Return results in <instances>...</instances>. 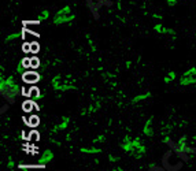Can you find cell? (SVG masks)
I'll list each match as a JSON object with an SVG mask.
<instances>
[{
  "label": "cell",
  "instance_id": "obj_8",
  "mask_svg": "<svg viewBox=\"0 0 196 171\" xmlns=\"http://www.w3.org/2000/svg\"><path fill=\"white\" fill-rule=\"evenodd\" d=\"M180 84L183 85V86H189V85L196 84V67L188 68V70L181 75Z\"/></svg>",
  "mask_w": 196,
  "mask_h": 171
},
{
  "label": "cell",
  "instance_id": "obj_14",
  "mask_svg": "<svg viewBox=\"0 0 196 171\" xmlns=\"http://www.w3.org/2000/svg\"><path fill=\"white\" fill-rule=\"evenodd\" d=\"M150 96H151L150 92H144V93H140V95L135 96V97H133V101H135V103H140V101H143V100H147Z\"/></svg>",
  "mask_w": 196,
  "mask_h": 171
},
{
  "label": "cell",
  "instance_id": "obj_9",
  "mask_svg": "<svg viewBox=\"0 0 196 171\" xmlns=\"http://www.w3.org/2000/svg\"><path fill=\"white\" fill-rule=\"evenodd\" d=\"M22 80H23V82H26V84H36V82L40 81V75H39V73H36L34 70L30 68L26 73H23Z\"/></svg>",
  "mask_w": 196,
  "mask_h": 171
},
{
  "label": "cell",
  "instance_id": "obj_23",
  "mask_svg": "<svg viewBox=\"0 0 196 171\" xmlns=\"http://www.w3.org/2000/svg\"><path fill=\"white\" fill-rule=\"evenodd\" d=\"M103 140H104V136H99V137H96L95 138V141L99 142V141H103Z\"/></svg>",
  "mask_w": 196,
  "mask_h": 171
},
{
  "label": "cell",
  "instance_id": "obj_17",
  "mask_svg": "<svg viewBox=\"0 0 196 171\" xmlns=\"http://www.w3.org/2000/svg\"><path fill=\"white\" fill-rule=\"evenodd\" d=\"M32 107H36V104H34V101L29 100V101H25V103H23V109H25V111L30 112V111H32Z\"/></svg>",
  "mask_w": 196,
  "mask_h": 171
},
{
  "label": "cell",
  "instance_id": "obj_16",
  "mask_svg": "<svg viewBox=\"0 0 196 171\" xmlns=\"http://www.w3.org/2000/svg\"><path fill=\"white\" fill-rule=\"evenodd\" d=\"M151 126H152V119H148V121L146 122V125H144V129H143V133L146 136L152 134V132H151Z\"/></svg>",
  "mask_w": 196,
  "mask_h": 171
},
{
  "label": "cell",
  "instance_id": "obj_3",
  "mask_svg": "<svg viewBox=\"0 0 196 171\" xmlns=\"http://www.w3.org/2000/svg\"><path fill=\"white\" fill-rule=\"evenodd\" d=\"M122 149L125 150V152L133 153V155H136L137 157L146 153V146L143 145L141 141H140V138H137V137L132 138V137L126 136L125 140H123V142H122Z\"/></svg>",
  "mask_w": 196,
  "mask_h": 171
},
{
  "label": "cell",
  "instance_id": "obj_6",
  "mask_svg": "<svg viewBox=\"0 0 196 171\" xmlns=\"http://www.w3.org/2000/svg\"><path fill=\"white\" fill-rule=\"evenodd\" d=\"M52 88L55 90L67 92V90H71V89L74 88V85L71 81H63L60 75H56V77L52 78Z\"/></svg>",
  "mask_w": 196,
  "mask_h": 171
},
{
  "label": "cell",
  "instance_id": "obj_19",
  "mask_svg": "<svg viewBox=\"0 0 196 171\" xmlns=\"http://www.w3.org/2000/svg\"><path fill=\"white\" fill-rule=\"evenodd\" d=\"M155 32H159V33H171V30L163 29L162 25H156V26H155Z\"/></svg>",
  "mask_w": 196,
  "mask_h": 171
},
{
  "label": "cell",
  "instance_id": "obj_5",
  "mask_svg": "<svg viewBox=\"0 0 196 171\" xmlns=\"http://www.w3.org/2000/svg\"><path fill=\"white\" fill-rule=\"evenodd\" d=\"M85 3H87L88 8L91 10L92 15H93V18L96 21L100 19V8L103 6H107V7H111L114 3H112V0H85Z\"/></svg>",
  "mask_w": 196,
  "mask_h": 171
},
{
  "label": "cell",
  "instance_id": "obj_4",
  "mask_svg": "<svg viewBox=\"0 0 196 171\" xmlns=\"http://www.w3.org/2000/svg\"><path fill=\"white\" fill-rule=\"evenodd\" d=\"M74 18H75V15H74L73 8H71L70 6H66L56 12V15L54 16V23L55 25H63V23L73 22Z\"/></svg>",
  "mask_w": 196,
  "mask_h": 171
},
{
  "label": "cell",
  "instance_id": "obj_2",
  "mask_svg": "<svg viewBox=\"0 0 196 171\" xmlns=\"http://www.w3.org/2000/svg\"><path fill=\"white\" fill-rule=\"evenodd\" d=\"M184 160L173 150H166L162 156V166L166 171H180L184 167Z\"/></svg>",
  "mask_w": 196,
  "mask_h": 171
},
{
  "label": "cell",
  "instance_id": "obj_10",
  "mask_svg": "<svg viewBox=\"0 0 196 171\" xmlns=\"http://www.w3.org/2000/svg\"><path fill=\"white\" fill-rule=\"evenodd\" d=\"M23 51L27 53H37L40 51V45L39 43H36V41H30V43H25V45H23Z\"/></svg>",
  "mask_w": 196,
  "mask_h": 171
},
{
  "label": "cell",
  "instance_id": "obj_11",
  "mask_svg": "<svg viewBox=\"0 0 196 171\" xmlns=\"http://www.w3.org/2000/svg\"><path fill=\"white\" fill-rule=\"evenodd\" d=\"M23 66L27 67V68H32V70H34V68H37L40 66V60L37 59L36 56L33 58H25L23 59Z\"/></svg>",
  "mask_w": 196,
  "mask_h": 171
},
{
  "label": "cell",
  "instance_id": "obj_15",
  "mask_svg": "<svg viewBox=\"0 0 196 171\" xmlns=\"http://www.w3.org/2000/svg\"><path fill=\"white\" fill-rule=\"evenodd\" d=\"M81 152L82 153H89V155H93V153H100L102 149L100 148H88V146H84V148H81Z\"/></svg>",
  "mask_w": 196,
  "mask_h": 171
},
{
  "label": "cell",
  "instance_id": "obj_13",
  "mask_svg": "<svg viewBox=\"0 0 196 171\" xmlns=\"http://www.w3.org/2000/svg\"><path fill=\"white\" fill-rule=\"evenodd\" d=\"M69 125H70V118H69V116L66 115V116H63V118L60 119L59 125H58V126H56V127H55L54 130H55V132H58V130H65V129H66Z\"/></svg>",
  "mask_w": 196,
  "mask_h": 171
},
{
  "label": "cell",
  "instance_id": "obj_21",
  "mask_svg": "<svg viewBox=\"0 0 196 171\" xmlns=\"http://www.w3.org/2000/svg\"><path fill=\"white\" fill-rule=\"evenodd\" d=\"M148 171H166V169L163 166H151Z\"/></svg>",
  "mask_w": 196,
  "mask_h": 171
},
{
  "label": "cell",
  "instance_id": "obj_18",
  "mask_svg": "<svg viewBox=\"0 0 196 171\" xmlns=\"http://www.w3.org/2000/svg\"><path fill=\"white\" fill-rule=\"evenodd\" d=\"M176 80V73H174V71H170L169 74L166 75V77H165V82H166V84H169V82H171V81H174Z\"/></svg>",
  "mask_w": 196,
  "mask_h": 171
},
{
  "label": "cell",
  "instance_id": "obj_7",
  "mask_svg": "<svg viewBox=\"0 0 196 171\" xmlns=\"http://www.w3.org/2000/svg\"><path fill=\"white\" fill-rule=\"evenodd\" d=\"M163 142L166 144V145H169V146H170V149L173 150V152H176L177 155L184 160V162H188V160H189V155H188V153L185 152V150H184L183 148H181V146L178 145V144L174 142L171 138H169V137H166V138L163 140Z\"/></svg>",
  "mask_w": 196,
  "mask_h": 171
},
{
  "label": "cell",
  "instance_id": "obj_24",
  "mask_svg": "<svg viewBox=\"0 0 196 171\" xmlns=\"http://www.w3.org/2000/svg\"><path fill=\"white\" fill-rule=\"evenodd\" d=\"M7 108H8V107H7V105H3V107H2V111H0V112H2V114H3V112H4V111H7Z\"/></svg>",
  "mask_w": 196,
  "mask_h": 171
},
{
  "label": "cell",
  "instance_id": "obj_20",
  "mask_svg": "<svg viewBox=\"0 0 196 171\" xmlns=\"http://www.w3.org/2000/svg\"><path fill=\"white\" fill-rule=\"evenodd\" d=\"M39 122H40V119L37 118V116H32L30 121H29V126H37L39 125Z\"/></svg>",
  "mask_w": 196,
  "mask_h": 171
},
{
  "label": "cell",
  "instance_id": "obj_1",
  "mask_svg": "<svg viewBox=\"0 0 196 171\" xmlns=\"http://www.w3.org/2000/svg\"><path fill=\"white\" fill-rule=\"evenodd\" d=\"M0 95L6 99L10 104H12L15 101V96L18 95V86L17 84L14 82V78L12 77H8V78H2L0 81Z\"/></svg>",
  "mask_w": 196,
  "mask_h": 171
},
{
  "label": "cell",
  "instance_id": "obj_12",
  "mask_svg": "<svg viewBox=\"0 0 196 171\" xmlns=\"http://www.w3.org/2000/svg\"><path fill=\"white\" fill-rule=\"evenodd\" d=\"M52 160H54V153H52V150L45 149L43 153H41L40 162H43V163H50V162H52Z\"/></svg>",
  "mask_w": 196,
  "mask_h": 171
},
{
  "label": "cell",
  "instance_id": "obj_22",
  "mask_svg": "<svg viewBox=\"0 0 196 171\" xmlns=\"http://www.w3.org/2000/svg\"><path fill=\"white\" fill-rule=\"evenodd\" d=\"M14 166H15V163H14V160H11V159H10L8 162H7V167H8V169H12Z\"/></svg>",
  "mask_w": 196,
  "mask_h": 171
}]
</instances>
